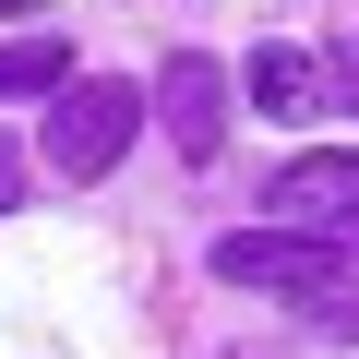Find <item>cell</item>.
I'll return each instance as SVG.
<instances>
[{
    "label": "cell",
    "mask_w": 359,
    "mask_h": 359,
    "mask_svg": "<svg viewBox=\"0 0 359 359\" xmlns=\"http://www.w3.org/2000/svg\"><path fill=\"white\" fill-rule=\"evenodd\" d=\"M216 276L228 287H264V299H299V311H347V252L335 240H299V228H228L216 240Z\"/></svg>",
    "instance_id": "cell-1"
},
{
    "label": "cell",
    "mask_w": 359,
    "mask_h": 359,
    "mask_svg": "<svg viewBox=\"0 0 359 359\" xmlns=\"http://www.w3.org/2000/svg\"><path fill=\"white\" fill-rule=\"evenodd\" d=\"M132 132H144V96L96 72V84H60V108H48V132H36V156H48L60 180H108Z\"/></svg>",
    "instance_id": "cell-2"
},
{
    "label": "cell",
    "mask_w": 359,
    "mask_h": 359,
    "mask_svg": "<svg viewBox=\"0 0 359 359\" xmlns=\"http://www.w3.org/2000/svg\"><path fill=\"white\" fill-rule=\"evenodd\" d=\"M276 216L323 228V240H359V156H287L276 168Z\"/></svg>",
    "instance_id": "cell-3"
},
{
    "label": "cell",
    "mask_w": 359,
    "mask_h": 359,
    "mask_svg": "<svg viewBox=\"0 0 359 359\" xmlns=\"http://www.w3.org/2000/svg\"><path fill=\"white\" fill-rule=\"evenodd\" d=\"M168 132H180V156H216L228 144V72L192 60V48L168 60Z\"/></svg>",
    "instance_id": "cell-4"
},
{
    "label": "cell",
    "mask_w": 359,
    "mask_h": 359,
    "mask_svg": "<svg viewBox=\"0 0 359 359\" xmlns=\"http://www.w3.org/2000/svg\"><path fill=\"white\" fill-rule=\"evenodd\" d=\"M252 108H264V120H311V108H323V60H311V48H264V60H252Z\"/></svg>",
    "instance_id": "cell-5"
},
{
    "label": "cell",
    "mask_w": 359,
    "mask_h": 359,
    "mask_svg": "<svg viewBox=\"0 0 359 359\" xmlns=\"http://www.w3.org/2000/svg\"><path fill=\"white\" fill-rule=\"evenodd\" d=\"M60 84H72L60 36H13V48H0V96H60Z\"/></svg>",
    "instance_id": "cell-6"
},
{
    "label": "cell",
    "mask_w": 359,
    "mask_h": 359,
    "mask_svg": "<svg viewBox=\"0 0 359 359\" xmlns=\"http://www.w3.org/2000/svg\"><path fill=\"white\" fill-rule=\"evenodd\" d=\"M13 180H25V156H13V144H0V204H13Z\"/></svg>",
    "instance_id": "cell-7"
}]
</instances>
